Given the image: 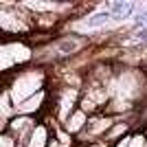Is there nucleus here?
Returning a JSON list of instances; mask_svg holds the SVG:
<instances>
[{
	"mask_svg": "<svg viewBox=\"0 0 147 147\" xmlns=\"http://www.w3.org/2000/svg\"><path fill=\"white\" fill-rule=\"evenodd\" d=\"M40 123V119L37 117H26V114H16V117L11 119V121L7 123V125H2V132H7V134H11L16 141L20 143V145H26L31 138V134H33V129H35V125Z\"/></svg>",
	"mask_w": 147,
	"mask_h": 147,
	"instance_id": "2",
	"label": "nucleus"
},
{
	"mask_svg": "<svg viewBox=\"0 0 147 147\" xmlns=\"http://www.w3.org/2000/svg\"><path fill=\"white\" fill-rule=\"evenodd\" d=\"M49 97H51L49 88L42 90V92H37V94H33L31 99H26L24 103L16 105V114H26V117L42 119V114L49 110Z\"/></svg>",
	"mask_w": 147,
	"mask_h": 147,
	"instance_id": "3",
	"label": "nucleus"
},
{
	"mask_svg": "<svg viewBox=\"0 0 147 147\" xmlns=\"http://www.w3.org/2000/svg\"><path fill=\"white\" fill-rule=\"evenodd\" d=\"M88 123H90V117H88L84 110H79V108H77V110H75L73 114L64 121V125H61V127L66 129L68 134H73L75 138H77V136H79L81 132L88 127Z\"/></svg>",
	"mask_w": 147,
	"mask_h": 147,
	"instance_id": "4",
	"label": "nucleus"
},
{
	"mask_svg": "<svg viewBox=\"0 0 147 147\" xmlns=\"http://www.w3.org/2000/svg\"><path fill=\"white\" fill-rule=\"evenodd\" d=\"M129 141H132V134L125 136V138H121V141H117L114 145H110V147H129Z\"/></svg>",
	"mask_w": 147,
	"mask_h": 147,
	"instance_id": "8",
	"label": "nucleus"
},
{
	"mask_svg": "<svg viewBox=\"0 0 147 147\" xmlns=\"http://www.w3.org/2000/svg\"><path fill=\"white\" fill-rule=\"evenodd\" d=\"M129 147H147V134L143 129H136L132 132V141H129Z\"/></svg>",
	"mask_w": 147,
	"mask_h": 147,
	"instance_id": "6",
	"label": "nucleus"
},
{
	"mask_svg": "<svg viewBox=\"0 0 147 147\" xmlns=\"http://www.w3.org/2000/svg\"><path fill=\"white\" fill-rule=\"evenodd\" d=\"M20 143L13 138L11 134H7V132H2V147H18Z\"/></svg>",
	"mask_w": 147,
	"mask_h": 147,
	"instance_id": "7",
	"label": "nucleus"
},
{
	"mask_svg": "<svg viewBox=\"0 0 147 147\" xmlns=\"http://www.w3.org/2000/svg\"><path fill=\"white\" fill-rule=\"evenodd\" d=\"M51 141H53V129H51L44 121H40L35 125V129H33L29 143H26L24 147H49Z\"/></svg>",
	"mask_w": 147,
	"mask_h": 147,
	"instance_id": "5",
	"label": "nucleus"
},
{
	"mask_svg": "<svg viewBox=\"0 0 147 147\" xmlns=\"http://www.w3.org/2000/svg\"><path fill=\"white\" fill-rule=\"evenodd\" d=\"M49 86V73L44 68H20L7 75L5 90L9 92V97L13 99V103L20 105L26 99H31L33 94L46 90Z\"/></svg>",
	"mask_w": 147,
	"mask_h": 147,
	"instance_id": "1",
	"label": "nucleus"
}]
</instances>
